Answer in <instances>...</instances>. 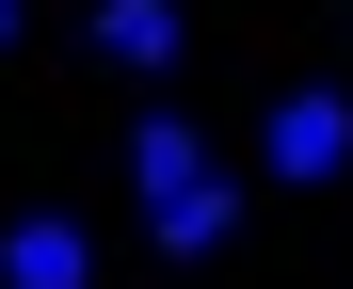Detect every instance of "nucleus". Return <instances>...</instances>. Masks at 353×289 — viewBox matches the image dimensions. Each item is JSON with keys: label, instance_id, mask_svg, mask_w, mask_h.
Listing matches in <instances>:
<instances>
[{"label": "nucleus", "instance_id": "nucleus-4", "mask_svg": "<svg viewBox=\"0 0 353 289\" xmlns=\"http://www.w3.org/2000/svg\"><path fill=\"white\" fill-rule=\"evenodd\" d=\"M176 48H193V17H176V0H97V65H129V81H161Z\"/></svg>", "mask_w": 353, "mask_h": 289}, {"label": "nucleus", "instance_id": "nucleus-6", "mask_svg": "<svg viewBox=\"0 0 353 289\" xmlns=\"http://www.w3.org/2000/svg\"><path fill=\"white\" fill-rule=\"evenodd\" d=\"M17 32H32V0H0V48H17Z\"/></svg>", "mask_w": 353, "mask_h": 289}, {"label": "nucleus", "instance_id": "nucleus-3", "mask_svg": "<svg viewBox=\"0 0 353 289\" xmlns=\"http://www.w3.org/2000/svg\"><path fill=\"white\" fill-rule=\"evenodd\" d=\"M145 241H161L176 273H193V257H225V241H241V177H193V193H161V209H145Z\"/></svg>", "mask_w": 353, "mask_h": 289}, {"label": "nucleus", "instance_id": "nucleus-1", "mask_svg": "<svg viewBox=\"0 0 353 289\" xmlns=\"http://www.w3.org/2000/svg\"><path fill=\"white\" fill-rule=\"evenodd\" d=\"M257 161H273L289 193H321V177H353V97H337V81H289V97L257 112Z\"/></svg>", "mask_w": 353, "mask_h": 289}, {"label": "nucleus", "instance_id": "nucleus-5", "mask_svg": "<svg viewBox=\"0 0 353 289\" xmlns=\"http://www.w3.org/2000/svg\"><path fill=\"white\" fill-rule=\"evenodd\" d=\"M129 177H145V209L193 193V177H209V129H193V112H145V129H129Z\"/></svg>", "mask_w": 353, "mask_h": 289}, {"label": "nucleus", "instance_id": "nucleus-2", "mask_svg": "<svg viewBox=\"0 0 353 289\" xmlns=\"http://www.w3.org/2000/svg\"><path fill=\"white\" fill-rule=\"evenodd\" d=\"M0 289H97V225L81 209H17L0 225Z\"/></svg>", "mask_w": 353, "mask_h": 289}]
</instances>
